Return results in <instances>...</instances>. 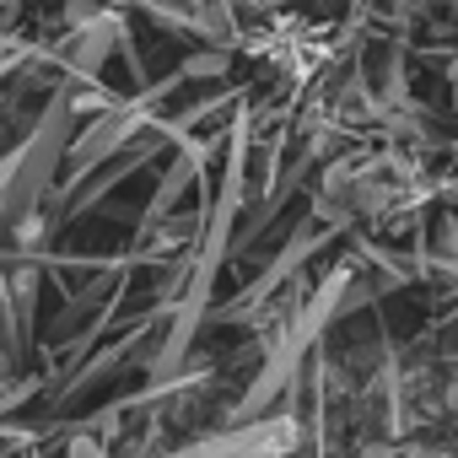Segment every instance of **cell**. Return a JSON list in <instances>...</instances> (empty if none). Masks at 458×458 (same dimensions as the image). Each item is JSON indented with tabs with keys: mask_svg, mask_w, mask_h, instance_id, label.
<instances>
[{
	"mask_svg": "<svg viewBox=\"0 0 458 458\" xmlns=\"http://www.w3.org/2000/svg\"><path fill=\"white\" fill-rule=\"evenodd\" d=\"M65 458H108V447H103L98 437H87V431H81V437H71V442H65Z\"/></svg>",
	"mask_w": 458,
	"mask_h": 458,
	"instance_id": "obj_1",
	"label": "cell"
}]
</instances>
